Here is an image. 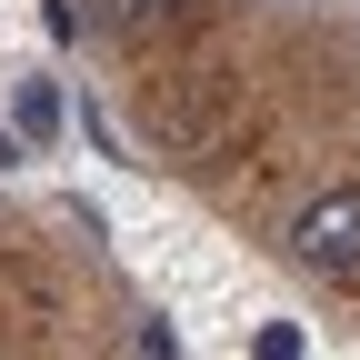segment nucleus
Instances as JSON below:
<instances>
[{
    "instance_id": "1",
    "label": "nucleus",
    "mask_w": 360,
    "mask_h": 360,
    "mask_svg": "<svg viewBox=\"0 0 360 360\" xmlns=\"http://www.w3.org/2000/svg\"><path fill=\"white\" fill-rule=\"evenodd\" d=\"M281 250H290L300 270H321V281H360V180H340V191H321V200H300L290 231H281Z\"/></svg>"
},
{
    "instance_id": "2",
    "label": "nucleus",
    "mask_w": 360,
    "mask_h": 360,
    "mask_svg": "<svg viewBox=\"0 0 360 360\" xmlns=\"http://www.w3.org/2000/svg\"><path fill=\"white\" fill-rule=\"evenodd\" d=\"M170 11H191V0H90V20H101V30H160Z\"/></svg>"
}]
</instances>
